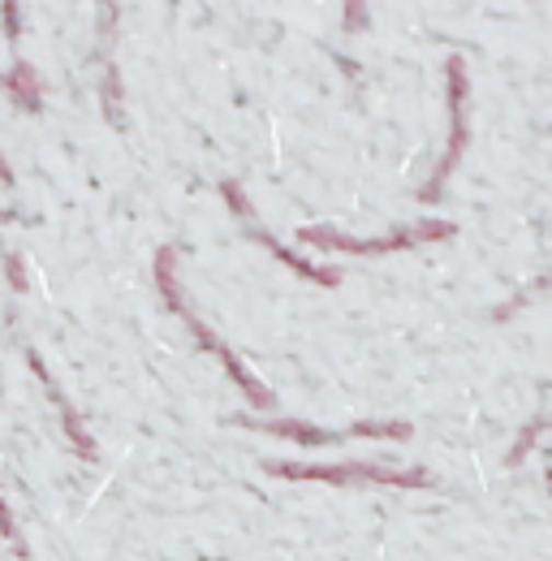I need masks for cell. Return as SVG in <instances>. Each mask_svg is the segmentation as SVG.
I'll list each match as a JSON object with an SVG mask.
<instances>
[{
  "mask_svg": "<svg viewBox=\"0 0 552 561\" xmlns=\"http://www.w3.org/2000/svg\"><path fill=\"white\" fill-rule=\"evenodd\" d=\"M280 476H311V480H329V484H345V480H380V484H427L423 476H398V471H380V467H280Z\"/></svg>",
  "mask_w": 552,
  "mask_h": 561,
  "instance_id": "cell-1",
  "label": "cell"
}]
</instances>
